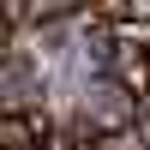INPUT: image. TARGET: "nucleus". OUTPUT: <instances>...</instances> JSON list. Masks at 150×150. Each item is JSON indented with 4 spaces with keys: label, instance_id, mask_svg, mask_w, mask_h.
<instances>
[{
    "label": "nucleus",
    "instance_id": "obj_1",
    "mask_svg": "<svg viewBox=\"0 0 150 150\" xmlns=\"http://www.w3.org/2000/svg\"><path fill=\"white\" fill-rule=\"evenodd\" d=\"M0 60H12V24H6V6H0Z\"/></svg>",
    "mask_w": 150,
    "mask_h": 150
}]
</instances>
